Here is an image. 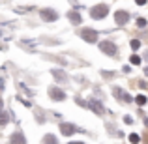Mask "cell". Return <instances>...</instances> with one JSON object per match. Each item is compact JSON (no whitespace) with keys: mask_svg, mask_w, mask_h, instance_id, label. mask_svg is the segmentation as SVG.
Wrapping results in <instances>:
<instances>
[{"mask_svg":"<svg viewBox=\"0 0 148 144\" xmlns=\"http://www.w3.org/2000/svg\"><path fill=\"white\" fill-rule=\"evenodd\" d=\"M109 13V6L107 4H96V6L90 8V17L96 19V21H101V19H105Z\"/></svg>","mask_w":148,"mask_h":144,"instance_id":"obj_1","label":"cell"},{"mask_svg":"<svg viewBox=\"0 0 148 144\" xmlns=\"http://www.w3.org/2000/svg\"><path fill=\"white\" fill-rule=\"evenodd\" d=\"M60 133L64 135V137H71L73 133H84V131H83V129H79V127H77L75 124L62 122V124H60Z\"/></svg>","mask_w":148,"mask_h":144,"instance_id":"obj_2","label":"cell"},{"mask_svg":"<svg viewBox=\"0 0 148 144\" xmlns=\"http://www.w3.org/2000/svg\"><path fill=\"white\" fill-rule=\"evenodd\" d=\"M99 51H101V53H105L107 56H114V54L118 53V47H116L114 41H107V40H105V41H101V43H99Z\"/></svg>","mask_w":148,"mask_h":144,"instance_id":"obj_3","label":"cell"},{"mask_svg":"<svg viewBox=\"0 0 148 144\" xmlns=\"http://www.w3.org/2000/svg\"><path fill=\"white\" fill-rule=\"evenodd\" d=\"M98 36H99L98 30H92V28H83L81 30V38H83L86 43H98Z\"/></svg>","mask_w":148,"mask_h":144,"instance_id":"obj_4","label":"cell"},{"mask_svg":"<svg viewBox=\"0 0 148 144\" xmlns=\"http://www.w3.org/2000/svg\"><path fill=\"white\" fill-rule=\"evenodd\" d=\"M41 19H43L45 23H54V21H58V11H54V10H51V8H45V10H41Z\"/></svg>","mask_w":148,"mask_h":144,"instance_id":"obj_5","label":"cell"},{"mask_svg":"<svg viewBox=\"0 0 148 144\" xmlns=\"http://www.w3.org/2000/svg\"><path fill=\"white\" fill-rule=\"evenodd\" d=\"M88 109H90V111H94L96 114H105V107H103V103H101L99 99H94V97H90V99H88Z\"/></svg>","mask_w":148,"mask_h":144,"instance_id":"obj_6","label":"cell"},{"mask_svg":"<svg viewBox=\"0 0 148 144\" xmlns=\"http://www.w3.org/2000/svg\"><path fill=\"white\" fill-rule=\"evenodd\" d=\"M49 97L53 101H64L66 99V92L60 90L58 86H49Z\"/></svg>","mask_w":148,"mask_h":144,"instance_id":"obj_7","label":"cell"},{"mask_svg":"<svg viewBox=\"0 0 148 144\" xmlns=\"http://www.w3.org/2000/svg\"><path fill=\"white\" fill-rule=\"evenodd\" d=\"M114 21H116V25H118V26H126L127 21H130V13H127L126 10H118L114 13Z\"/></svg>","mask_w":148,"mask_h":144,"instance_id":"obj_8","label":"cell"},{"mask_svg":"<svg viewBox=\"0 0 148 144\" xmlns=\"http://www.w3.org/2000/svg\"><path fill=\"white\" fill-rule=\"evenodd\" d=\"M51 75H53V77H54V81H56V83H60V84L68 83V75H66V73H64V69H60V68L51 69Z\"/></svg>","mask_w":148,"mask_h":144,"instance_id":"obj_9","label":"cell"},{"mask_svg":"<svg viewBox=\"0 0 148 144\" xmlns=\"http://www.w3.org/2000/svg\"><path fill=\"white\" fill-rule=\"evenodd\" d=\"M10 142L11 144H26V139H25V135H23V131H15V133L11 135Z\"/></svg>","mask_w":148,"mask_h":144,"instance_id":"obj_10","label":"cell"},{"mask_svg":"<svg viewBox=\"0 0 148 144\" xmlns=\"http://www.w3.org/2000/svg\"><path fill=\"white\" fill-rule=\"evenodd\" d=\"M112 96H114L118 101H124V96H126V92H124L120 86H112Z\"/></svg>","mask_w":148,"mask_h":144,"instance_id":"obj_11","label":"cell"},{"mask_svg":"<svg viewBox=\"0 0 148 144\" xmlns=\"http://www.w3.org/2000/svg\"><path fill=\"white\" fill-rule=\"evenodd\" d=\"M34 116H36V122L38 124H43L45 122V112H43V109H34Z\"/></svg>","mask_w":148,"mask_h":144,"instance_id":"obj_12","label":"cell"},{"mask_svg":"<svg viewBox=\"0 0 148 144\" xmlns=\"http://www.w3.org/2000/svg\"><path fill=\"white\" fill-rule=\"evenodd\" d=\"M68 17H69V21H71L73 25H81V15L77 13V11H69Z\"/></svg>","mask_w":148,"mask_h":144,"instance_id":"obj_13","label":"cell"},{"mask_svg":"<svg viewBox=\"0 0 148 144\" xmlns=\"http://www.w3.org/2000/svg\"><path fill=\"white\" fill-rule=\"evenodd\" d=\"M8 122H10V112H8V111H4L2 114H0V126H2V127H6V126H8Z\"/></svg>","mask_w":148,"mask_h":144,"instance_id":"obj_14","label":"cell"},{"mask_svg":"<svg viewBox=\"0 0 148 144\" xmlns=\"http://www.w3.org/2000/svg\"><path fill=\"white\" fill-rule=\"evenodd\" d=\"M101 77H103L105 81H111L116 77V71H105V69H101Z\"/></svg>","mask_w":148,"mask_h":144,"instance_id":"obj_15","label":"cell"},{"mask_svg":"<svg viewBox=\"0 0 148 144\" xmlns=\"http://www.w3.org/2000/svg\"><path fill=\"white\" fill-rule=\"evenodd\" d=\"M43 142L45 144H58V139L56 137H54V135H45V139H43Z\"/></svg>","mask_w":148,"mask_h":144,"instance_id":"obj_16","label":"cell"},{"mask_svg":"<svg viewBox=\"0 0 148 144\" xmlns=\"http://www.w3.org/2000/svg\"><path fill=\"white\" fill-rule=\"evenodd\" d=\"M141 60H143V58L141 56H137V54H131V56H130V62H131V64H133V66H139V64H141Z\"/></svg>","mask_w":148,"mask_h":144,"instance_id":"obj_17","label":"cell"},{"mask_svg":"<svg viewBox=\"0 0 148 144\" xmlns=\"http://www.w3.org/2000/svg\"><path fill=\"white\" fill-rule=\"evenodd\" d=\"M127 139H130V142H131V144H137V142H141V135H137V133H131Z\"/></svg>","mask_w":148,"mask_h":144,"instance_id":"obj_18","label":"cell"},{"mask_svg":"<svg viewBox=\"0 0 148 144\" xmlns=\"http://www.w3.org/2000/svg\"><path fill=\"white\" fill-rule=\"evenodd\" d=\"M135 103H137L139 107H145V105H146V97L145 96H137V97H135Z\"/></svg>","mask_w":148,"mask_h":144,"instance_id":"obj_19","label":"cell"},{"mask_svg":"<svg viewBox=\"0 0 148 144\" xmlns=\"http://www.w3.org/2000/svg\"><path fill=\"white\" fill-rule=\"evenodd\" d=\"M130 47L133 49V53H135V51L141 47V41H139V40H131V41H130Z\"/></svg>","mask_w":148,"mask_h":144,"instance_id":"obj_20","label":"cell"},{"mask_svg":"<svg viewBox=\"0 0 148 144\" xmlns=\"http://www.w3.org/2000/svg\"><path fill=\"white\" fill-rule=\"evenodd\" d=\"M75 103L79 105V107H84V109H88V101L81 99V97H75Z\"/></svg>","mask_w":148,"mask_h":144,"instance_id":"obj_21","label":"cell"},{"mask_svg":"<svg viewBox=\"0 0 148 144\" xmlns=\"http://www.w3.org/2000/svg\"><path fill=\"white\" fill-rule=\"evenodd\" d=\"M148 25V21H146V19H137V26H139V28H145V26Z\"/></svg>","mask_w":148,"mask_h":144,"instance_id":"obj_22","label":"cell"},{"mask_svg":"<svg viewBox=\"0 0 148 144\" xmlns=\"http://www.w3.org/2000/svg\"><path fill=\"white\" fill-rule=\"evenodd\" d=\"M21 43H23V45H30V47H34V45H36V40H23Z\"/></svg>","mask_w":148,"mask_h":144,"instance_id":"obj_23","label":"cell"},{"mask_svg":"<svg viewBox=\"0 0 148 144\" xmlns=\"http://www.w3.org/2000/svg\"><path fill=\"white\" fill-rule=\"evenodd\" d=\"M124 124H127V126H131V124H133V118H131L130 114H126V116H124Z\"/></svg>","mask_w":148,"mask_h":144,"instance_id":"obj_24","label":"cell"},{"mask_svg":"<svg viewBox=\"0 0 148 144\" xmlns=\"http://www.w3.org/2000/svg\"><path fill=\"white\" fill-rule=\"evenodd\" d=\"M124 103H133V97H131L130 94H126L124 96Z\"/></svg>","mask_w":148,"mask_h":144,"instance_id":"obj_25","label":"cell"},{"mask_svg":"<svg viewBox=\"0 0 148 144\" xmlns=\"http://www.w3.org/2000/svg\"><path fill=\"white\" fill-rule=\"evenodd\" d=\"M122 71H124V73H130V71H131V68H130V66H124Z\"/></svg>","mask_w":148,"mask_h":144,"instance_id":"obj_26","label":"cell"},{"mask_svg":"<svg viewBox=\"0 0 148 144\" xmlns=\"http://www.w3.org/2000/svg\"><path fill=\"white\" fill-rule=\"evenodd\" d=\"M139 86H141V88H148V84L145 83V81H139Z\"/></svg>","mask_w":148,"mask_h":144,"instance_id":"obj_27","label":"cell"},{"mask_svg":"<svg viewBox=\"0 0 148 144\" xmlns=\"http://www.w3.org/2000/svg\"><path fill=\"white\" fill-rule=\"evenodd\" d=\"M143 58H145V60H148V51H146L145 54H143Z\"/></svg>","mask_w":148,"mask_h":144,"instance_id":"obj_28","label":"cell"},{"mask_svg":"<svg viewBox=\"0 0 148 144\" xmlns=\"http://www.w3.org/2000/svg\"><path fill=\"white\" fill-rule=\"evenodd\" d=\"M145 126H146V127H148V118H145Z\"/></svg>","mask_w":148,"mask_h":144,"instance_id":"obj_29","label":"cell"},{"mask_svg":"<svg viewBox=\"0 0 148 144\" xmlns=\"http://www.w3.org/2000/svg\"><path fill=\"white\" fill-rule=\"evenodd\" d=\"M145 75H146V77H148V68H145Z\"/></svg>","mask_w":148,"mask_h":144,"instance_id":"obj_30","label":"cell"},{"mask_svg":"<svg viewBox=\"0 0 148 144\" xmlns=\"http://www.w3.org/2000/svg\"><path fill=\"white\" fill-rule=\"evenodd\" d=\"M69 144H84V142H69Z\"/></svg>","mask_w":148,"mask_h":144,"instance_id":"obj_31","label":"cell"}]
</instances>
